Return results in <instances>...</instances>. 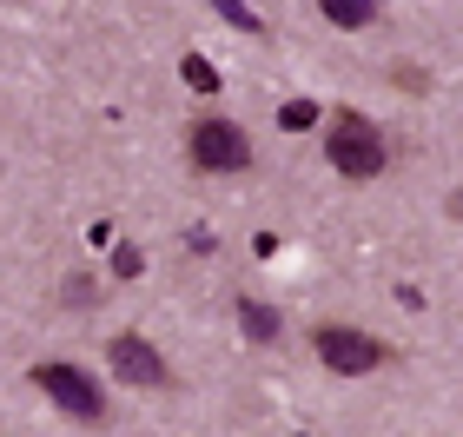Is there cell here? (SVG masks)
<instances>
[{"label":"cell","instance_id":"6da1fadb","mask_svg":"<svg viewBox=\"0 0 463 437\" xmlns=\"http://www.w3.org/2000/svg\"><path fill=\"white\" fill-rule=\"evenodd\" d=\"M325 159L338 166L345 179H377L384 159H391V146H384V133H377L364 113H338L331 133H325Z\"/></svg>","mask_w":463,"mask_h":437},{"label":"cell","instance_id":"7a4b0ae2","mask_svg":"<svg viewBox=\"0 0 463 437\" xmlns=\"http://www.w3.org/2000/svg\"><path fill=\"white\" fill-rule=\"evenodd\" d=\"M185 153H193V166H205V173H245L251 139H245L239 119H199L193 139H185Z\"/></svg>","mask_w":463,"mask_h":437},{"label":"cell","instance_id":"3957f363","mask_svg":"<svg viewBox=\"0 0 463 437\" xmlns=\"http://www.w3.org/2000/svg\"><path fill=\"white\" fill-rule=\"evenodd\" d=\"M311 345H318V358L338 371V378H364V371L384 365V345L364 338L357 325H318V331H311Z\"/></svg>","mask_w":463,"mask_h":437},{"label":"cell","instance_id":"277c9868","mask_svg":"<svg viewBox=\"0 0 463 437\" xmlns=\"http://www.w3.org/2000/svg\"><path fill=\"white\" fill-rule=\"evenodd\" d=\"M33 385L47 391L60 411H73V418H87V424L107 418V398H99V385L87 378V371H73V365H33Z\"/></svg>","mask_w":463,"mask_h":437},{"label":"cell","instance_id":"5b68a950","mask_svg":"<svg viewBox=\"0 0 463 437\" xmlns=\"http://www.w3.org/2000/svg\"><path fill=\"white\" fill-rule=\"evenodd\" d=\"M107 358H113V371H119L126 385H146V391L173 385V371H165V358H159V351L139 338V331H119V338L107 345Z\"/></svg>","mask_w":463,"mask_h":437},{"label":"cell","instance_id":"8992f818","mask_svg":"<svg viewBox=\"0 0 463 437\" xmlns=\"http://www.w3.org/2000/svg\"><path fill=\"white\" fill-rule=\"evenodd\" d=\"M239 325H245L259 345H271V338H279V311H271V305H259V299H245V305H239Z\"/></svg>","mask_w":463,"mask_h":437},{"label":"cell","instance_id":"52a82bcc","mask_svg":"<svg viewBox=\"0 0 463 437\" xmlns=\"http://www.w3.org/2000/svg\"><path fill=\"white\" fill-rule=\"evenodd\" d=\"M279 127H285V133H305V127H318V107H311V100H285Z\"/></svg>","mask_w":463,"mask_h":437},{"label":"cell","instance_id":"ba28073f","mask_svg":"<svg viewBox=\"0 0 463 437\" xmlns=\"http://www.w3.org/2000/svg\"><path fill=\"white\" fill-rule=\"evenodd\" d=\"M185 80L213 93V87H219V67H213V60H205V53H185Z\"/></svg>","mask_w":463,"mask_h":437},{"label":"cell","instance_id":"9c48e42d","mask_svg":"<svg viewBox=\"0 0 463 437\" xmlns=\"http://www.w3.org/2000/svg\"><path fill=\"white\" fill-rule=\"evenodd\" d=\"M325 14L338 20V27H364L371 20V7H357V0H325Z\"/></svg>","mask_w":463,"mask_h":437},{"label":"cell","instance_id":"30bf717a","mask_svg":"<svg viewBox=\"0 0 463 437\" xmlns=\"http://www.w3.org/2000/svg\"><path fill=\"white\" fill-rule=\"evenodd\" d=\"M139 265H146V259L133 252V245H119V252H113V272H119V279H133V272H139Z\"/></svg>","mask_w":463,"mask_h":437},{"label":"cell","instance_id":"8fae6325","mask_svg":"<svg viewBox=\"0 0 463 437\" xmlns=\"http://www.w3.org/2000/svg\"><path fill=\"white\" fill-rule=\"evenodd\" d=\"M397 87H411V93H424V87H430V73H424V67H397Z\"/></svg>","mask_w":463,"mask_h":437},{"label":"cell","instance_id":"7c38bea8","mask_svg":"<svg viewBox=\"0 0 463 437\" xmlns=\"http://www.w3.org/2000/svg\"><path fill=\"white\" fill-rule=\"evenodd\" d=\"M67 305H93V279H67Z\"/></svg>","mask_w":463,"mask_h":437}]
</instances>
